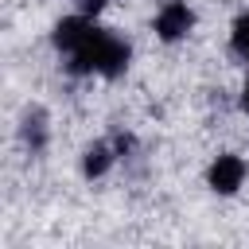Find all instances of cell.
Wrapping results in <instances>:
<instances>
[{
    "label": "cell",
    "instance_id": "obj_4",
    "mask_svg": "<svg viewBox=\"0 0 249 249\" xmlns=\"http://www.w3.org/2000/svg\"><path fill=\"white\" fill-rule=\"evenodd\" d=\"M89 31H93V27H89L82 16H66V19H58V27H54V47L66 51V54H74V51L86 43Z\"/></svg>",
    "mask_w": 249,
    "mask_h": 249
},
{
    "label": "cell",
    "instance_id": "obj_6",
    "mask_svg": "<svg viewBox=\"0 0 249 249\" xmlns=\"http://www.w3.org/2000/svg\"><path fill=\"white\" fill-rule=\"evenodd\" d=\"M230 43H233V51H237L241 58H249V12H245V16H237V23H233V35H230Z\"/></svg>",
    "mask_w": 249,
    "mask_h": 249
},
{
    "label": "cell",
    "instance_id": "obj_2",
    "mask_svg": "<svg viewBox=\"0 0 249 249\" xmlns=\"http://www.w3.org/2000/svg\"><path fill=\"white\" fill-rule=\"evenodd\" d=\"M191 23H195L191 8H187L183 0H171V4H163L160 16H156V35H160L163 43H175V39H183V35L191 31Z\"/></svg>",
    "mask_w": 249,
    "mask_h": 249
},
{
    "label": "cell",
    "instance_id": "obj_9",
    "mask_svg": "<svg viewBox=\"0 0 249 249\" xmlns=\"http://www.w3.org/2000/svg\"><path fill=\"white\" fill-rule=\"evenodd\" d=\"M241 109L249 113V82H245V93H241Z\"/></svg>",
    "mask_w": 249,
    "mask_h": 249
},
{
    "label": "cell",
    "instance_id": "obj_7",
    "mask_svg": "<svg viewBox=\"0 0 249 249\" xmlns=\"http://www.w3.org/2000/svg\"><path fill=\"white\" fill-rule=\"evenodd\" d=\"M23 140H27L31 148H43V113H27V121H23Z\"/></svg>",
    "mask_w": 249,
    "mask_h": 249
},
{
    "label": "cell",
    "instance_id": "obj_5",
    "mask_svg": "<svg viewBox=\"0 0 249 249\" xmlns=\"http://www.w3.org/2000/svg\"><path fill=\"white\" fill-rule=\"evenodd\" d=\"M109 160H113V156H109V148H105V144H93V148L86 152V160H82V171L93 179V175H101V171L109 167Z\"/></svg>",
    "mask_w": 249,
    "mask_h": 249
},
{
    "label": "cell",
    "instance_id": "obj_1",
    "mask_svg": "<svg viewBox=\"0 0 249 249\" xmlns=\"http://www.w3.org/2000/svg\"><path fill=\"white\" fill-rule=\"evenodd\" d=\"M124 66H128V43H121V39L109 35V31H89L86 43L70 54V70H74V74L97 70V74H105V78H117Z\"/></svg>",
    "mask_w": 249,
    "mask_h": 249
},
{
    "label": "cell",
    "instance_id": "obj_8",
    "mask_svg": "<svg viewBox=\"0 0 249 249\" xmlns=\"http://www.w3.org/2000/svg\"><path fill=\"white\" fill-rule=\"evenodd\" d=\"M82 4H86V12H97V8L105 4V0H82Z\"/></svg>",
    "mask_w": 249,
    "mask_h": 249
},
{
    "label": "cell",
    "instance_id": "obj_3",
    "mask_svg": "<svg viewBox=\"0 0 249 249\" xmlns=\"http://www.w3.org/2000/svg\"><path fill=\"white\" fill-rule=\"evenodd\" d=\"M245 179V160L241 156H218L214 167H210V187L218 195H233Z\"/></svg>",
    "mask_w": 249,
    "mask_h": 249
}]
</instances>
